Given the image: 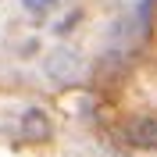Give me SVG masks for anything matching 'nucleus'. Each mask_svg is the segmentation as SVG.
I'll list each match as a JSON object with an SVG mask.
<instances>
[{"instance_id":"f257e3e1","label":"nucleus","mask_w":157,"mask_h":157,"mask_svg":"<svg viewBox=\"0 0 157 157\" xmlns=\"http://www.w3.org/2000/svg\"><path fill=\"white\" fill-rule=\"evenodd\" d=\"M128 143L132 147H157V121L154 118H136L132 125H128Z\"/></svg>"},{"instance_id":"f03ea898","label":"nucleus","mask_w":157,"mask_h":157,"mask_svg":"<svg viewBox=\"0 0 157 157\" xmlns=\"http://www.w3.org/2000/svg\"><path fill=\"white\" fill-rule=\"evenodd\" d=\"M21 4H25V11H32V14H39V11H47L50 4H54V0H21Z\"/></svg>"}]
</instances>
